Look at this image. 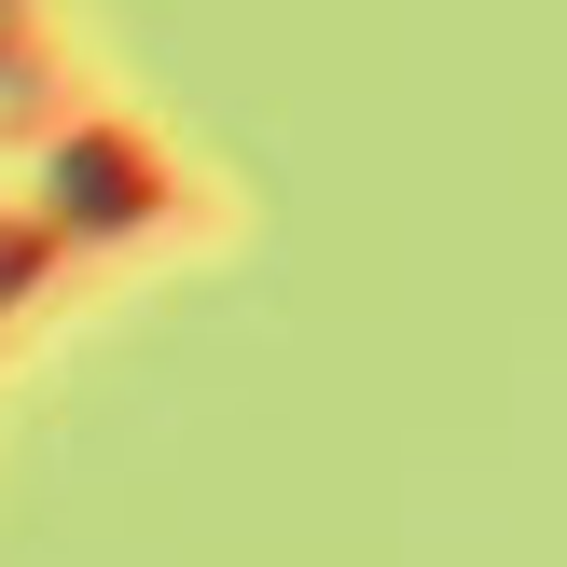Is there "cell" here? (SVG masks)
Masks as SVG:
<instances>
[{"label": "cell", "instance_id": "2", "mask_svg": "<svg viewBox=\"0 0 567 567\" xmlns=\"http://www.w3.org/2000/svg\"><path fill=\"white\" fill-rule=\"evenodd\" d=\"M14 277H28V236H0V291H14Z\"/></svg>", "mask_w": 567, "mask_h": 567}, {"label": "cell", "instance_id": "1", "mask_svg": "<svg viewBox=\"0 0 567 567\" xmlns=\"http://www.w3.org/2000/svg\"><path fill=\"white\" fill-rule=\"evenodd\" d=\"M55 194H70V221H138L153 208V181H138L125 138H70V153H55Z\"/></svg>", "mask_w": 567, "mask_h": 567}]
</instances>
